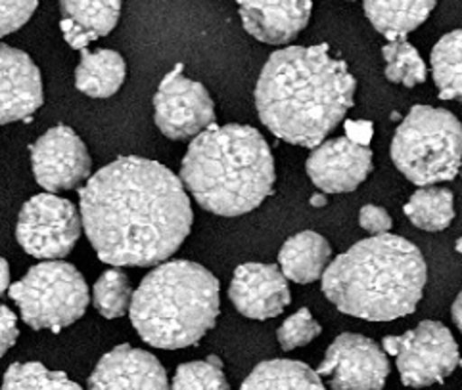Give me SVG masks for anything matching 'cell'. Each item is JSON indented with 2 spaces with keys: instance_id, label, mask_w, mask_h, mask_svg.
<instances>
[{
  "instance_id": "1",
  "label": "cell",
  "mask_w": 462,
  "mask_h": 390,
  "mask_svg": "<svg viewBox=\"0 0 462 390\" xmlns=\"http://www.w3.org/2000/svg\"><path fill=\"white\" fill-rule=\"evenodd\" d=\"M81 226L97 257L112 267H158L192 230L190 197L165 165L127 155L79 188Z\"/></svg>"
},
{
  "instance_id": "2",
  "label": "cell",
  "mask_w": 462,
  "mask_h": 390,
  "mask_svg": "<svg viewBox=\"0 0 462 390\" xmlns=\"http://www.w3.org/2000/svg\"><path fill=\"white\" fill-rule=\"evenodd\" d=\"M357 81L328 44L288 46L269 56L255 86L257 115L288 144L313 150L356 104Z\"/></svg>"
},
{
  "instance_id": "3",
  "label": "cell",
  "mask_w": 462,
  "mask_h": 390,
  "mask_svg": "<svg viewBox=\"0 0 462 390\" xmlns=\"http://www.w3.org/2000/svg\"><path fill=\"white\" fill-rule=\"evenodd\" d=\"M428 279L417 245L393 233L357 241L322 274V293L344 314L392 322L417 310Z\"/></svg>"
},
{
  "instance_id": "4",
  "label": "cell",
  "mask_w": 462,
  "mask_h": 390,
  "mask_svg": "<svg viewBox=\"0 0 462 390\" xmlns=\"http://www.w3.org/2000/svg\"><path fill=\"white\" fill-rule=\"evenodd\" d=\"M179 180L208 213L240 216L271 195L274 158L267 140L254 127L211 124L192 138Z\"/></svg>"
},
{
  "instance_id": "5",
  "label": "cell",
  "mask_w": 462,
  "mask_h": 390,
  "mask_svg": "<svg viewBox=\"0 0 462 390\" xmlns=\"http://www.w3.org/2000/svg\"><path fill=\"white\" fill-rule=\"evenodd\" d=\"M129 314L150 347H194L217 323L219 279L198 262L165 260L133 293Z\"/></svg>"
},
{
  "instance_id": "6",
  "label": "cell",
  "mask_w": 462,
  "mask_h": 390,
  "mask_svg": "<svg viewBox=\"0 0 462 390\" xmlns=\"http://www.w3.org/2000/svg\"><path fill=\"white\" fill-rule=\"evenodd\" d=\"M462 129L458 119L448 109L414 105L399 124L392 159L409 182L434 186L451 182L460 170Z\"/></svg>"
},
{
  "instance_id": "7",
  "label": "cell",
  "mask_w": 462,
  "mask_h": 390,
  "mask_svg": "<svg viewBox=\"0 0 462 390\" xmlns=\"http://www.w3.org/2000/svg\"><path fill=\"white\" fill-rule=\"evenodd\" d=\"M22 320L35 331L60 333L85 316L90 303L83 274L64 260H44L10 286Z\"/></svg>"
},
{
  "instance_id": "8",
  "label": "cell",
  "mask_w": 462,
  "mask_h": 390,
  "mask_svg": "<svg viewBox=\"0 0 462 390\" xmlns=\"http://www.w3.org/2000/svg\"><path fill=\"white\" fill-rule=\"evenodd\" d=\"M382 347L395 356L399 376L411 388L443 383L460 366L455 337L448 327L434 320L420 322L403 335L386 337Z\"/></svg>"
},
{
  "instance_id": "9",
  "label": "cell",
  "mask_w": 462,
  "mask_h": 390,
  "mask_svg": "<svg viewBox=\"0 0 462 390\" xmlns=\"http://www.w3.org/2000/svg\"><path fill=\"white\" fill-rule=\"evenodd\" d=\"M81 214L73 203L54 194L31 197L20 211L15 238L23 251L35 258L68 257L81 238Z\"/></svg>"
},
{
  "instance_id": "10",
  "label": "cell",
  "mask_w": 462,
  "mask_h": 390,
  "mask_svg": "<svg viewBox=\"0 0 462 390\" xmlns=\"http://www.w3.org/2000/svg\"><path fill=\"white\" fill-rule=\"evenodd\" d=\"M153 121L169 140H189L215 124V104L208 88L184 77L179 64L153 96Z\"/></svg>"
},
{
  "instance_id": "11",
  "label": "cell",
  "mask_w": 462,
  "mask_h": 390,
  "mask_svg": "<svg viewBox=\"0 0 462 390\" xmlns=\"http://www.w3.org/2000/svg\"><path fill=\"white\" fill-rule=\"evenodd\" d=\"M317 373L332 390H382L390 376V360L373 339L342 333L332 340Z\"/></svg>"
},
{
  "instance_id": "12",
  "label": "cell",
  "mask_w": 462,
  "mask_h": 390,
  "mask_svg": "<svg viewBox=\"0 0 462 390\" xmlns=\"http://www.w3.org/2000/svg\"><path fill=\"white\" fill-rule=\"evenodd\" d=\"M31 167L41 188L58 194L81 188L90 177L92 159L75 131L58 124L31 146Z\"/></svg>"
},
{
  "instance_id": "13",
  "label": "cell",
  "mask_w": 462,
  "mask_h": 390,
  "mask_svg": "<svg viewBox=\"0 0 462 390\" xmlns=\"http://www.w3.org/2000/svg\"><path fill=\"white\" fill-rule=\"evenodd\" d=\"M305 170L320 192L347 194L357 190L373 173V151L340 136L315 146Z\"/></svg>"
},
{
  "instance_id": "14",
  "label": "cell",
  "mask_w": 462,
  "mask_h": 390,
  "mask_svg": "<svg viewBox=\"0 0 462 390\" xmlns=\"http://www.w3.org/2000/svg\"><path fill=\"white\" fill-rule=\"evenodd\" d=\"M228 296L242 316L271 320L281 316L290 304L288 279L276 264L245 262L235 270Z\"/></svg>"
},
{
  "instance_id": "15",
  "label": "cell",
  "mask_w": 462,
  "mask_h": 390,
  "mask_svg": "<svg viewBox=\"0 0 462 390\" xmlns=\"http://www.w3.org/2000/svg\"><path fill=\"white\" fill-rule=\"evenodd\" d=\"M42 102V77L35 61L0 42V124L29 121Z\"/></svg>"
},
{
  "instance_id": "16",
  "label": "cell",
  "mask_w": 462,
  "mask_h": 390,
  "mask_svg": "<svg viewBox=\"0 0 462 390\" xmlns=\"http://www.w3.org/2000/svg\"><path fill=\"white\" fill-rule=\"evenodd\" d=\"M88 390H169V379L156 356L119 345L92 369Z\"/></svg>"
},
{
  "instance_id": "17",
  "label": "cell",
  "mask_w": 462,
  "mask_h": 390,
  "mask_svg": "<svg viewBox=\"0 0 462 390\" xmlns=\"http://www.w3.org/2000/svg\"><path fill=\"white\" fill-rule=\"evenodd\" d=\"M242 25L265 44H288L311 20V0H238Z\"/></svg>"
},
{
  "instance_id": "18",
  "label": "cell",
  "mask_w": 462,
  "mask_h": 390,
  "mask_svg": "<svg viewBox=\"0 0 462 390\" xmlns=\"http://www.w3.org/2000/svg\"><path fill=\"white\" fill-rule=\"evenodd\" d=\"M60 29L75 50L110 35L121 15V0H60Z\"/></svg>"
},
{
  "instance_id": "19",
  "label": "cell",
  "mask_w": 462,
  "mask_h": 390,
  "mask_svg": "<svg viewBox=\"0 0 462 390\" xmlns=\"http://www.w3.org/2000/svg\"><path fill=\"white\" fill-rule=\"evenodd\" d=\"M332 258L330 243L317 231H300L284 241L279 268L296 284H313L322 277Z\"/></svg>"
},
{
  "instance_id": "20",
  "label": "cell",
  "mask_w": 462,
  "mask_h": 390,
  "mask_svg": "<svg viewBox=\"0 0 462 390\" xmlns=\"http://www.w3.org/2000/svg\"><path fill=\"white\" fill-rule=\"evenodd\" d=\"M438 0H363L366 20L388 41L407 37L419 29Z\"/></svg>"
},
{
  "instance_id": "21",
  "label": "cell",
  "mask_w": 462,
  "mask_h": 390,
  "mask_svg": "<svg viewBox=\"0 0 462 390\" xmlns=\"http://www.w3.org/2000/svg\"><path fill=\"white\" fill-rule=\"evenodd\" d=\"M125 59L116 50H83L75 69V86L90 98H110L125 81Z\"/></svg>"
},
{
  "instance_id": "22",
  "label": "cell",
  "mask_w": 462,
  "mask_h": 390,
  "mask_svg": "<svg viewBox=\"0 0 462 390\" xmlns=\"http://www.w3.org/2000/svg\"><path fill=\"white\" fill-rule=\"evenodd\" d=\"M240 390H327L319 373L300 360H267L254 367Z\"/></svg>"
},
{
  "instance_id": "23",
  "label": "cell",
  "mask_w": 462,
  "mask_h": 390,
  "mask_svg": "<svg viewBox=\"0 0 462 390\" xmlns=\"http://www.w3.org/2000/svg\"><path fill=\"white\" fill-rule=\"evenodd\" d=\"M409 221L424 231H441L449 228L455 218V197L448 188L422 186L405 205Z\"/></svg>"
},
{
  "instance_id": "24",
  "label": "cell",
  "mask_w": 462,
  "mask_h": 390,
  "mask_svg": "<svg viewBox=\"0 0 462 390\" xmlns=\"http://www.w3.org/2000/svg\"><path fill=\"white\" fill-rule=\"evenodd\" d=\"M460 31L441 37L432 50V73L439 90V100H460Z\"/></svg>"
},
{
  "instance_id": "25",
  "label": "cell",
  "mask_w": 462,
  "mask_h": 390,
  "mask_svg": "<svg viewBox=\"0 0 462 390\" xmlns=\"http://www.w3.org/2000/svg\"><path fill=\"white\" fill-rule=\"evenodd\" d=\"M382 56L386 59V77L392 83L414 88L428 79L424 59L407 41V37L388 41V44L382 49Z\"/></svg>"
},
{
  "instance_id": "26",
  "label": "cell",
  "mask_w": 462,
  "mask_h": 390,
  "mask_svg": "<svg viewBox=\"0 0 462 390\" xmlns=\"http://www.w3.org/2000/svg\"><path fill=\"white\" fill-rule=\"evenodd\" d=\"M0 390H83L66 373L46 369L41 362H15L6 373Z\"/></svg>"
},
{
  "instance_id": "27",
  "label": "cell",
  "mask_w": 462,
  "mask_h": 390,
  "mask_svg": "<svg viewBox=\"0 0 462 390\" xmlns=\"http://www.w3.org/2000/svg\"><path fill=\"white\" fill-rule=\"evenodd\" d=\"M131 279L119 268L106 270L98 277L95 287H92V303H95V308L107 320H117L125 316L131 306Z\"/></svg>"
},
{
  "instance_id": "28",
  "label": "cell",
  "mask_w": 462,
  "mask_h": 390,
  "mask_svg": "<svg viewBox=\"0 0 462 390\" xmlns=\"http://www.w3.org/2000/svg\"><path fill=\"white\" fill-rule=\"evenodd\" d=\"M171 390H230L219 356L177 367Z\"/></svg>"
},
{
  "instance_id": "29",
  "label": "cell",
  "mask_w": 462,
  "mask_h": 390,
  "mask_svg": "<svg viewBox=\"0 0 462 390\" xmlns=\"http://www.w3.org/2000/svg\"><path fill=\"white\" fill-rule=\"evenodd\" d=\"M320 325L313 320L311 312L307 308H301L296 314H291L290 318L284 320V323L279 327L276 339H279L281 349L288 352L310 345L313 339L320 335Z\"/></svg>"
},
{
  "instance_id": "30",
  "label": "cell",
  "mask_w": 462,
  "mask_h": 390,
  "mask_svg": "<svg viewBox=\"0 0 462 390\" xmlns=\"http://www.w3.org/2000/svg\"><path fill=\"white\" fill-rule=\"evenodd\" d=\"M37 6L39 0H0V39L22 29Z\"/></svg>"
},
{
  "instance_id": "31",
  "label": "cell",
  "mask_w": 462,
  "mask_h": 390,
  "mask_svg": "<svg viewBox=\"0 0 462 390\" xmlns=\"http://www.w3.org/2000/svg\"><path fill=\"white\" fill-rule=\"evenodd\" d=\"M359 224L373 236H382V233H390L393 221L388 211L378 205H365L359 211Z\"/></svg>"
},
{
  "instance_id": "32",
  "label": "cell",
  "mask_w": 462,
  "mask_h": 390,
  "mask_svg": "<svg viewBox=\"0 0 462 390\" xmlns=\"http://www.w3.org/2000/svg\"><path fill=\"white\" fill-rule=\"evenodd\" d=\"M18 318H15L14 312L0 304V358H3L18 340Z\"/></svg>"
},
{
  "instance_id": "33",
  "label": "cell",
  "mask_w": 462,
  "mask_h": 390,
  "mask_svg": "<svg viewBox=\"0 0 462 390\" xmlns=\"http://www.w3.org/2000/svg\"><path fill=\"white\" fill-rule=\"evenodd\" d=\"M347 131L351 134L349 140H353V142H357L361 146H366L368 142H371V124L368 122H347Z\"/></svg>"
},
{
  "instance_id": "34",
  "label": "cell",
  "mask_w": 462,
  "mask_h": 390,
  "mask_svg": "<svg viewBox=\"0 0 462 390\" xmlns=\"http://www.w3.org/2000/svg\"><path fill=\"white\" fill-rule=\"evenodd\" d=\"M10 287V267L8 262L0 257V296Z\"/></svg>"
},
{
  "instance_id": "35",
  "label": "cell",
  "mask_w": 462,
  "mask_h": 390,
  "mask_svg": "<svg viewBox=\"0 0 462 390\" xmlns=\"http://www.w3.org/2000/svg\"><path fill=\"white\" fill-rule=\"evenodd\" d=\"M460 303H462V296H460V293L457 295V299H455V303H453V308H451V318H453V323L458 327L460 330V325H462V318H460Z\"/></svg>"
},
{
  "instance_id": "36",
  "label": "cell",
  "mask_w": 462,
  "mask_h": 390,
  "mask_svg": "<svg viewBox=\"0 0 462 390\" xmlns=\"http://www.w3.org/2000/svg\"><path fill=\"white\" fill-rule=\"evenodd\" d=\"M311 203H313V205L320 207V205H325V203H327V197H322V195H315V197L311 199Z\"/></svg>"
}]
</instances>
